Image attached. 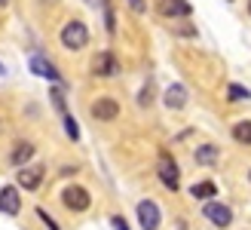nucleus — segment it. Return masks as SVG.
Wrapping results in <instances>:
<instances>
[{
  "instance_id": "f257e3e1",
  "label": "nucleus",
  "mask_w": 251,
  "mask_h": 230,
  "mask_svg": "<svg viewBox=\"0 0 251 230\" xmlns=\"http://www.w3.org/2000/svg\"><path fill=\"white\" fill-rule=\"evenodd\" d=\"M86 43H89V31H86L83 22H68L65 28H61V46L65 49H83Z\"/></svg>"
},
{
  "instance_id": "f03ea898",
  "label": "nucleus",
  "mask_w": 251,
  "mask_h": 230,
  "mask_svg": "<svg viewBox=\"0 0 251 230\" xmlns=\"http://www.w3.org/2000/svg\"><path fill=\"white\" fill-rule=\"evenodd\" d=\"M156 172H159V181L166 184L169 190H178V187H181V169H178V163H175L169 153H159Z\"/></svg>"
},
{
  "instance_id": "7ed1b4c3",
  "label": "nucleus",
  "mask_w": 251,
  "mask_h": 230,
  "mask_svg": "<svg viewBox=\"0 0 251 230\" xmlns=\"http://www.w3.org/2000/svg\"><path fill=\"white\" fill-rule=\"evenodd\" d=\"M138 221H141V230H159V206L153 200L138 202Z\"/></svg>"
},
{
  "instance_id": "20e7f679",
  "label": "nucleus",
  "mask_w": 251,
  "mask_h": 230,
  "mask_svg": "<svg viewBox=\"0 0 251 230\" xmlns=\"http://www.w3.org/2000/svg\"><path fill=\"white\" fill-rule=\"evenodd\" d=\"M61 200H65V206L74 209V212H86L89 209V190L86 187H65V194H61Z\"/></svg>"
},
{
  "instance_id": "39448f33",
  "label": "nucleus",
  "mask_w": 251,
  "mask_h": 230,
  "mask_svg": "<svg viewBox=\"0 0 251 230\" xmlns=\"http://www.w3.org/2000/svg\"><path fill=\"white\" fill-rule=\"evenodd\" d=\"M156 9L166 19H187L190 16V3H187V0H159Z\"/></svg>"
},
{
  "instance_id": "423d86ee",
  "label": "nucleus",
  "mask_w": 251,
  "mask_h": 230,
  "mask_svg": "<svg viewBox=\"0 0 251 230\" xmlns=\"http://www.w3.org/2000/svg\"><path fill=\"white\" fill-rule=\"evenodd\" d=\"M92 117H95V120H101V123L117 120V117H120V105H117L114 98H98L95 105H92Z\"/></svg>"
},
{
  "instance_id": "0eeeda50",
  "label": "nucleus",
  "mask_w": 251,
  "mask_h": 230,
  "mask_svg": "<svg viewBox=\"0 0 251 230\" xmlns=\"http://www.w3.org/2000/svg\"><path fill=\"white\" fill-rule=\"evenodd\" d=\"M202 215L215 224V227H227L230 221H233V212L227 209V206H221V202H208V206L202 209Z\"/></svg>"
},
{
  "instance_id": "6e6552de",
  "label": "nucleus",
  "mask_w": 251,
  "mask_h": 230,
  "mask_svg": "<svg viewBox=\"0 0 251 230\" xmlns=\"http://www.w3.org/2000/svg\"><path fill=\"white\" fill-rule=\"evenodd\" d=\"M19 209H22L19 190L16 187H3V190H0V212H3V215H19Z\"/></svg>"
},
{
  "instance_id": "1a4fd4ad",
  "label": "nucleus",
  "mask_w": 251,
  "mask_h": 230,
  "mask_svg": "<svg viewBox=\"0 0 251 230\" xmlns=\"http://www.w3.org/2000/svg\"><path fill=\"white\" fill-rule=\"evenodd\" d=\"M43 181V166H25V169L19 172V184L25 190H37Z\"/></svg>"
},
{
  "instance_id": "9d476101",
  "label": "nucleus",
  "mask_w": 251,
  "mask_h": 230,
  "mask_svg": "<svg viewBox=\"0 0 251 230\" xmlns=\"http://www.w3.org/2000/svg\"><path fill=\"white\" fill-rule=\"evenodd\" d=\"M92 71H95L98 77H110V74H117L120 68H117V58L110 56V53H98V56L92 58Z\"/></svg>"
},
{
  "instance_id": "9b49d317",
  "label": "nucleus",
  "mask_w": 251,
  "mask_h": 230,
  "mask_svg": "<svg viewBox=\"0 0 251 230\" xmlns=\"http://www.w3.org/2000/svg\"><path fill=\"white\" fill-rule=\"evenodd\" d=\"M31 71H34L37 77H43V80L61 83V77H58V71L52 68V61H46V58H40V56H34V58H31Z\"/></svg>"
},
{
  "instance_id": "f8f14e48",
  "label": "nucleus",
  "mask_w": 251,
  "mask_h": 230,
  "mask_svg": "<svg viewBox=\"0 0 251 230\" xmlns=\"http://www.w3.org/2000/svg\"><path fill=\"white\" fill-rule=\"evenodd\" d=\"M166 105H169L172 111H181V108L187 105V89H184L181 83H175V86L166 89Z\"/></svg>"
},
{
  "instance_id": "ddd939ff",
  "label": "nucleus",
  "mask_w": 251,
  "mask_h": 230,
  "mask_svg": "<svg viewBox=\"0 0 251 230\" xmlns=\"http://www.w3.org/2000/svg\"><path fill=\"white\" fill-rule=\"evenodd\" d=\"M218 144H202V147H196V153H193V157H196V163L199 166H211V163H215L218 160Z\"/></svg>"
},
{
  "instance_id": "4468645a",
  "label": "nucleus",
  "mask_w": 251,
  "mask_h": 230,
  "mask_svg": "<svg viewBox=\"0 0 251 230\" xmlns=\"http://www.w3.org/2000/svg\"><path fill=\"white\" fill-rule=\"evenodd\" d=\"M31 157H34V144H28V142H19L16 150H12V163L16 166H25Z\"/></svg>"
},
{
  "instance_id": "2eb2a0df",
  "label": "nucleus",
  "mask_w": 251,
  "mask_h": 230,
  "mask_svg": "<svg viewBox=\"0 0 251 230\" xmlns=\"http://www.w3.org/2000/svg\"><path fill=\"white\" fill-rule=\"evenodd\" d=\"M190 194H193L196 200H211V197L218 194V187L211 184V181H199V184H193V187H190Z\"/></svg>"
},
{
  "instance_id": "dca6fc26",
  "label": "nucleus",
  "mask_w": 251,
  "mask_h": 230,
  "mask_svg": "<svg viewBox=\"0 0 251 230\" xmlns=\"http://www.w3.org/2000/svg\"><path fill=\"white\" fill-rule=\"evenodd\" d=\"M233 138H236L239 144H251V120L236 123V126H233Z\"/></svg>"
},
{
  "instance_id": "f3484780",
  "label": "nucleus",
  "mask_w": 251,
  "mask_h": 230,
  "mask_svg": "<svg viewBox=\"0 0 251 230\" xmlns=\"http://www.w3.org/2000/svg\"><path fill=\"white\" fill-rule=\"evenodd\" d=\"M61 120H65V132L74 138V142H77V138H80V126H77V120H74L71 117V114H65V117H61Z\"/></svg>"
},
{
  "instance_id": "a211bd4d",
  "label": "nucleus",
  "mask_w": 251,
  "mask_h": 230,
  "mask_svg": "<svg viewBox=\"0 0 251 230\" xmlns=\"http://www.w3.org/2000/svg\"><path fill=\"white\" fill-rule=\"evenodd\" d=\"M248 95H251V92H248L245 86H239V83L230 86V101H242V98H248Z\"/></svg>"
},
{
  "instance_id": "6ab92c4d",
  "label": "nucleus",
  "mask_w": 251,
  "mask_h": 230,
  "mask_svg": "<svg viewBox=\"0 0 251 230\" xmlns=\"http://www.w3.org/2000/svg\"><path fill=\"white\" fill-rule=\"evenodd\" d=\"M104 19H107V31L114 34V28H117V22H114V12H110V0H104Z\"/></svg>"
},
{
  "instance_id": "aec40b11",
  "label": "nucleus",
  "mask_w": 251,
  "mask_h": 230,
  "mask_svg": "<svg viewBox=\"0 0 251 230\" xmlns=\"http://www.w3.org/2000/svg\"><path fill=\"white\" fill-rule=\"evenodd\" d=\"M150 101H153V95H150V83H147V86L141 89V95H138V105H141V108H147Z\"/></svg>"
},
{
  "instance_id": "412c9836",
  "label": "nucleus",
  "mask_w": 251,
  "mask_h": 230,
  "mask_svg": "<svg viewBox=\"0 0 251 230\" xmlns=\"http://www.w3.org/2000/svg\"><path fill=\"white\" fill-rule=\"evenodd\" d=\"M52 105H55V108L61 111V117H65V95H61L58 89H55V92H52Z\"/></svg>"
},
{
  "instance_id": "4be33fe9",
  "label": "nucleus",
  "mask_w": 251,
  "mask_h": 230,
  "mask_svg": "<svg viewBox=\"0 0 251 230\" xmlns=\"http://www.w3.org/2000/svg\"><path fill=\"white\" fill-rule=\"evenodd\" d=\"M175 34H184V37H193V34H196V28H193V25H178V28H175Z\"/></svg>"
},
{
  "instance_id": "5701e85b",
  "label": "nucleus",
  "mask_w": 251,
  "mask_h": 230,
  "mask_svg": "<svg viewBox=\"0 0 251 230\" xmlns=\"http://www.w3.org/2000/svg\"><path fill=\"white\" fill-rule=\"evenodd\" d=\"M37 215H40V218H43V224H46L49 230H58V227H55V221H52V218H49V215H46L43 209H37Z\"/></svg>"
},
{
  "instance_id": "b1692460",
  "label": "nucleus",
  "mask_w": 251,
  "mask_h": 230,
  "mask_svg": "<svg viewBox=\"0 0 251 230\" xmlns=\"http://www.w3.org/2000/svg\"><path fill=\"white\" fill-rule=\"evenodd\" d=\"M110 224H114V230H129V224H126L120 215H114V218H110Z\"/></svg>"
},
{
  "instance_id": "393cba45",
  "label": "nucleus",
  "mask_w": 251,
  "mask_h": 230,
  "mask_svg": "<svg viewBox=\"0 0 251 230\" xmlns=\"http://www.w3.org/2000/svg\"><path fill=\"white\" fill-rule=\"evenodd\" d=\"M129 6H132L135 12H144V9H147V3H144V0H129Z\"/></svg>"
},
{
  "instance_id": "a878e982",
  "label": "nucleus",
  "mask_w": 251,
  "mask_h": 230,
  "mask_svg": "<svg viewBox=\"0 0 251 230\" xmlns=\"http://www.w3.org/2000/svg\"><path fill=\"white\" fill-rule=\"evenodd\" d=\"M0 6H6V0H0Z\"/></svg>"
},
{
  "instance_id": "bb28decb",
  "label": "nucleus",
  "mask_w": 251,
  "mask_h": 230,
  "mask_svg": "<svg viewBox=\"0 0 251 230\" xmlns=\"http://www.w3.org/2000/svg\"><path fill=\"white\" fill-rule=\"evenodd\" d=\"M248 12H251V0H248Z\"/></svg>"
},
{
  "instance_id": "cd10ccee",
  "label": "nucleus",
  "mask_w": 251,
  "mask_h": 230,
  "mask_svg": "<svg viewBox=\"0 0 251 230\" xmlns=\"http://www.w3.org/2000/svg\"><path fill=\"white\" fill-rule=\"evenodd\" d=\"M0 71H3V65H0Z\"/></svg>"
},
{
  "instance_id": "c85d7f7f",
  "label": "nucleus",
  "mask_w": 251,
  "mask_h": 230,
  "mask_svg": "<svg viewBox=\"0 0 251 230\" xmlns=\"http://www.w3.org/2000/svg\"><path fill=\"white\" fill-rule=\"evenodd\" d=\"M248 178H251V172H248Z\"/></svg>"
}]
</instances>
